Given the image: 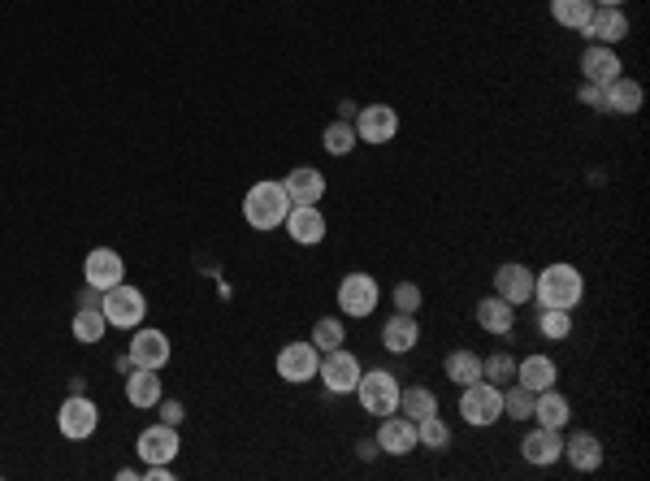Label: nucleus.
<instances>
[{
  "label": "nucleus",
  "instance_id": "obj_31",
  "mask_svg": "<svg viewBox=\"0 0 650 481\" xmlns=\"http://www.w3.org/2000/svg\"><path fill=\"white\" fill-rule=\"evenodd\" d=\"M590 13H594V0H551V18L559 26H568V31H581L590 22Z\"/></svg>",
  "mask_w": 650,
  "mask_h": 481
},
{
  "label": "nucleus",
  "instance_id": "obj_37",
  "mask_svg": "<svg viewBox=\"0 0 650 481\" xmlns=\"http://www.w3.org/2000/svg\"><path fill=\"white\" fill-rule=\"evenodd\" d=\"M343 321L338 317H321L317 325H312V347L317 351H334V347H343Z\"/></svg>",
  "mask_w": 650,
  "mask_h": 481
},
{
  "label": "nucleus",
  "instance_id": "obj_28",
  "mask_svg": "<svg viewBox=\"0 0 650 481\" xmlns=\"http://www.w3.org/2000/svg\"><path fill=\"white\" fill-rule=\"evenodd\" d=\"M442 369H447V382H455V386L481 382V356H477V351H468V347L451 351V356L442 360Z\"/></svg>",
  "mask_w": 650,
  "mask_h": 481
},
{
  "label": "nucleus",
  "instance_id": "obj_22",
  "mask_svg": "<svg viewBox=\"0 0 650 481\" xmlns=\"http://www.w3.org/2000/svg\"><path fill=\"white\" fill-rule=\"evenodd\" d=\"M516 382L529 386L533 395H538V390H551L559 382V364L551 356H542V351H533V356L516 360Z\"/></svg>",
  "mask_w": 650,
  "mask_h": 481
},
{
  "label": "nucleus",
  "instance_id": "obj_15",
  "mask_svg": "<svg viewBox=\"0 0 650 481\" xmlns=\"http://www.w3.org/2000/svg\"><path fill=\"white\" fill-rule=\"evenodd\" d=\"M83 278H87V286H96V291H109V286L126 278V260L117 256L113 247H96V252H87V260H83Z\"/></svg>",
  "mask_w": 650,
  "mask_h": 481
},
{
  "label": "nucleus",
  "instance_id": "obj_9",
  "mask_svg": "<svg viewBox=\"0 0 650 481\" xmlns=\"http://www.w3.org/2000/svg\"><path fill=\"white\" fill-rule=\"evenodd\" d=\"M351 126H356L360 143L382 148V143L399 135V113H395V104H364V109H356V122Z\"/></svg>",
  "mask_w": 650,
  "mask_h": 481
},
{
  "label": "nucleus",
  "instance_id": "obj_16",
  "mask_svg": "<svg viewBox=\"0 0 650 481\" xmlns=\"http://www.w3.org/2000/svg\"><path fill=\"white\" fill-rule=\"evenodd\" d=\"M377 451H386V455H412L416 451V421L412 416H382V429H377Z\"/></svg>",
  "mask_w": 650,
  "mask_h": 481
},
{
  "label": "nucleus",
  "instance_id": "obj_42",
  "mask_svg": "<svg viewBox=\"0 0 650 481\" xmlns=\"http://www.w3.org/2000/svg\"><path fill=\"white\" fill-rule=\"evenodd\" d=\"M104 291H96V286H83V295H78V308H100Z\"/></svg>",
  "mask_w": 650,
  "mask_h": 481
},
{
  "label": "nucleus",
  "instance_id": "obj_20",
  "mask_svg": "<svg viewBox=\"0 0 650 481\" xmlns=\"http://www.w3.org/2000/svg\"><path fill=\"white\" fill-rule=\"evenodd\" d=\"M416 343H421V321H416V312H395V317L382 325V347L395 351V356H408Z\"/></svg>",
  "mask_w": 650,
  "mask_h": 481
},
{
  "label": "nucleus",
  "instance_id": "obj_3",
  "mask_svg": "<svg viewBox=\"0 0 650 481\" xmlns=\"http://www.w3.org/2000/svg\"><path fill=\"white\" fill-rule=\"evenodd\" d=\"M100 312H104V321H109L113 330H139L143 317H148V299H143L139 286L117 282V286H109V291H104Z\"/></svg>",
  "mask_w": 650,
  "mask_h": 481
},
{
  "label": "nucleus",
  "instance_id": "obj_8",
  "mask_svg": "<svg viewBox=\"0 0 650 481\" xmlns=\"http://www.w3.org/2000/svg\"><path fill=\"white\" fill-rule=\"evenodd\" d=\"M377 299H382V286H377V278H369V273H347L343 282H338V308L347 312V317H369V312L377 308Z\"/></svg>",
  "mask_w": 650,
  "mask_h": 481
},
{
  "label": "nucleus",
  "instance_id": "obj_34",
  "mask_svg": "<svg viewBox=\"0 0 650 481\" xmlns=\"http://www.w3.org/2000/svg\"><path fill=\"white\" fill-rule=\"evenodd\" d=\"M503 416H512V421H533V390L520 386V382H507V390H503Z\"/></svg>",
  "mask_w": 650,
  "mask_h": 481
},
{
  "label": "nucleus",
  "instance_id": "obj_11",
  "mask_svg": "<svg viewBox=\"0 0 650 481\" xmlns=\"http://www.w3.org/2000/svg\"><path fill=\"white\" fill-rule=\"evenodd\" d=\"M169 356H174V347H169V338L161 330H135V338H130V351H126V360L135 364V369H156L161 373Z\"/></svg>",
  "mask_w": 650,
  "mask_h": 481
},
{
  "label": "nucleus",
  "instance_id": "obj_5",
  "mask_svg": "<svg viewBox=\"0 0 650 481\" xmlns=\"http://www.w3.org/2000/svg\"><path fill=\"white\" fill-rule=\"evenodd\" d=\"M464 395H460V416L468 425H477V429H486L494 421H503V386H494V382H473V386H460Z\"/></svg>",
  "mask_w": 650,
  "mask_h": 481
},
{
  "label": "nucleus",
  "instance_id": "obj_35",
  "mask_svg": "<svg viewBox=\"0 0 650 481\" xmlns=\"http://www.w3.org/2000/svg\"><path fill=\"white\" fill-rule=\"evenodd\" d=\"M481 377L494 386H503V382H516V360L507 356V351H494V356L481 360Z\"/></svg>",
  "mask_w": 650,
  "mask_h": 481
},
{
  "label": "nucleus",
  "instance_id": "obj_24",
  "mask_svg": "<svg viewBox=\"0 0 650 481\" xmlns=\"http://www.w3.org/2000/svg\"><path fill=\"white\" fill-rule=\"evenodd\" d=\"M477 325L486 334H499V338H507L516 330V308L507 304V299H499V295H490V299H481L477 304Z\"/></svg>",
  "mask_w": 650,
  "mask_h": 481
},
{
  "label": "nucleus",
  "instance_id": "obj_33",
  "mask_svg": "<svg viewBox=\"0 0 650 481\" xmlns=\"http://www.w3.org/2000/svg\"><path fill=\"white\" fill-rule=\"evenodd\" d=\"M451 442V429L447 421L434 412V416H425V421H416V447H425V451H442Z\"/></svg>",
  "mask_w": 650,
  "mask_h": 481
},
{
  "label": "nucleus",
  "instance_id": "obj_41",
  "mask_svg": "<svg viewBox=\"0 0 650 481\" xmlns=\"http://www.w3.org/2000/svg\"><path fill=\"white\" fill-rule=\"evenodd\" d=\"M139 477L143 481H174V464H148Z\"/></svg>",
  "mask_w": 650,
  "mask_h": 481
},
{
  "label": "nucleus",
  "instance_id": "obj_6",
  "mask_svg": "<svg viewBox=\"0 0 650 481\" xmlns=\"http://www.w3.org/2000/svg\"><path fill=\"white\" fill-rule=\"evenodd\" d=\"M360 360L351 356L347 347H334V351H321V364H317V377L325 382V390L330 395H351L360 382Z\"/></svg>",
  "mask_w": 650,
  "mask_h": 481
},
{
  "label": "nucleus",
  "instance_id": "obj_4",
  "mask_svg": "<svg viewBox=\"0 0 650 481\" xmlns=\"http://www.w3.org/2000/svg\"><path fill=\"white\" fill-rule=\"evenodd\" d=\"M399 377L390 373V369H373V373H360V382L351 395L360 399V408L369 412V416H390V412H399Z\"/></svg>",
  "mask_w": 650,
  "mask_h": 481
},
{
  "label": "nucleus",
  "instance_id": "obj_13",
  "mask_svg": "<svg viewBox=\"0 0 650 481\" xmlns=\"http://www.w3.org/2000/svg\"><path fill=\"white\" fill-rule=\"evenodd\" d=\"M317 364H321V351L312 343H286L278 351V377L291 386L312 382V377H317Z\"/></svg>",
  "mask_w": 650,
  "mask_h": 481
},
{
  "label": "nucleus",
  "instance_id": "obj_26",
  "mask_svg": "<svg viewBox=\"0 0 650 481\" xmlns=\"http://www.w3.org/2000/svg\"><path fill=\"white\" fill-rule=\"evenodd\" d=\"M126 403L130 408H156V403H161V373L156 369H130Z\"/></svg>",
  "mask_w": 650,
  "mask_h": 481
},
{
  "label": "nucleus",
  "instance_id": "obj_21",
  "mask_svg": "<svg viewBox=\"0 0 650 481\" xmlns=\"http://www.w3.org/2000/svg\"><path fill=\"white\" fill-rule=\"evenodd\" d=\"M559 460H568L577 473H594V468H603V442H598L590 429H581V434L564 438V455Z\"/></svg>",
  "mask_w": 650,
  "mask_h": 481
},
{
  "label": "nucleus",
  "instance_id": "obj_1",
  "mask_svg": "<svg viewBox=\"0 0 650 481\" xmlns=\"http://www.w3.org/2000/svg\"><path fill=\"white\" fill-rule=\"evenodd\" d=\"M533 299L538 308H564L572 312L585 299V278L577 265H546L542 273H533Z\"/></svg>",
  "mask_w": 650,
  "mask_h": 481
},
{
  "label": "nucleus",
  "instance_id": "obj_29",
  "mask_svg": "<svg viewBox=\"0 0 650 481\" xmlns=\"http://www.w3.org/2000/svg\"><path fill=\"white\" fill-rule=\"evenodd\" d=\"M399 412L412 416V421H425V416L438 412V395L429 386H408V390H399Z\"/></svg>",
  "mask_w": 650,
  "mask_h": 481
},
{
  "label": "nucleus",
  "instance_id": "obj_17",
  "mask_svg": "<svg viewBox=\"0 0 650 481\" xmlns=\"http://www.w3.org/2000/svg\"><path fill=\"white\" fill-rule=\"evenodd\" d=\"M286 234H291V243L299 247H317L325 239V217L317 204H291V213H286Z\"/></svg>",
  "mask_w": 650,
  "mask_h": 481
},
{
  "label": "nucleus",
  "instance_id": "obj_36",
  "mask_svg": "<svg viewBox=\"0 0 650 481\" xmlns=\"http://www.w3.org/2000/svg\"><path fill=\"white\" fill-rule=\"evenodd\" d=\"M538 330H542V338H568L572 334V312H564V308H542L538 312Z\"/></svg>",
  "mask_w": 650,
  "mask_h": 481
},
{
  "label": "nucleus",
  "instance_id": "obj_12",
  "mask_svg": "<svg viewBox=\"0 0 650 481\" xmlns=\"http://www.w3.org/2000/svg\"><path fill=\"white\" fill-rule=\"evenodd\" d=\"M581 35L590 39V44L616 48L620 39H629V13H624V9H607V5H594L590 22L581 26Z\"/></svg>",
  "mask_w": 650,
  "mask_h": 481
},
{
  "label": "nucleus",
  "instance_id": "obj_19",
  "mask_svg": "<svg viewBox=\"0 0 650 481\" xmlns=\"http://www.w3.org/2000/svg\"><path fill=\"white\" fill-rule=\"evenodd\" d=\"M581 74H585V83H594V87H607L611 78H620L624 74V65L616 57V48H607V44H590L581 52Z\"/></svg>",
  "mask_w": 650,
  "mask_h": 481
},
{
  "label": "nucleus",
  "instance_id": "obj_39",
  "mask_svg": "<svg viewBox=\"0 0 650 481\" xmlns=\"http://www.w3.org/2000/svg\"><path fill=\"white\" fill-rule=\"evenodd\" d=\"M577 100H581V104H590L594 113H607V91H603V87H594V83H585V87L577 91Z\"/></svg>",
  "mask_w": 650,
  "mask_h": 481
},
{
  "label": "nucleus",
  "instance_id": "obj_25",
  "mask_svg": "<svg viewBox=\"0 0 650 481\" xmlns=\"http://www.w3.org/2000/svg\"><path fill=\"white\" fill-rule=\"evenodd\" d=\"M533 421L546 425V429H564L572 421V403L559 395L555 386L551 390H538V395H533Z\"/></svg>",
  "mask_w": 650,
  "mask_h": 481
},
{
  "label": "nucleus",
  "instance_id": "obj_27",
  "mask_svg": "<svg viewBox=\"0 0 650 481\" xmlns=\"http://www.w3.org/2000/svg\"><path fill=\"white\" fill-rule=\"evenodd\" d=\"M607 91V113H624V117H633L637 109H642V100H646V91L637 78H611V83L603 87Z\"/></svg>",
  "mask_w": 650,
  "mask_h": 481
},
{
  "label": "nucleus",
  "instance_id": "obj_7",
  "mask_svg": "<svg viewBox=\"0 0 650 481\" xmlns=\"http://www.w3.org/2000/svg\"><path fill=\"white\" fill-rule=\"evenodd\" d=\"M100 425V408L87 395H65V403L57 408V429L70 442H87Z\"/></svg>",
  "mask_w": 650,
  "mask_h": 481
},
{
  "label": "nucleus",
  "instance_id": "obj_45",
  "mask_svg": "<svg viewBox=\"0 0 650 481\" xmlns=\"http://www.w3.org/2000/svg\"><path fill=\"white\" fill-rule=\"evenodd\" d=\"M594 5H607V9H620L624 0H594Z\"/></svg>",
  "mask_w": 650,
  "mask_h": 481
},
{
  "label": "nucleus",
  "instance_id": "obj_38",
  "mask_svg": "<svg viewBox=\"0 0 650 481\" xmlns=\"http://www.w3.org/2000/svg\"><path fill=\"white\" fill-rule=\"evenodd\" d=\"M390 299H395V312H421V304H425V295L416 282H395Z\"/></svg>",
  "mask_w": 650,
  "mask_h": 481
},
{
  "label": "nucleus",
  "instance_id": "obj_18",
  "mask_svg": "<svg viewBox=\"0 0 650 481\" xmlns=\"http://www.w3.org/2000/svg\"><path fill=\"white\" fill-rule=\"evenodd\" d=\"M520 455H525V460H529L533 468L555 464L559 455H564V434H559V429H546V425L529 429L525 442H520Z\"/></svg>",
  "mask_w": 650,
  "mask_h": 481
},
{
  "label": "nucleus",
  "instance_id": "obj_10",
  "mask_svg": "<svg viewBox=\"0 0 650 481\" xmlns=\"http://www.w3.org/2000/svg\"><path fill=\"white\" fill-rule=\"evenodd\" d=\"M135 451H139V460H143V464H174V455L182 451V442H178V425L156 421V425H148V429H139Z\"/></svg>",
  "mask_w": 650,
  "mask_h": 481
},
{
  "label": "nucleus",
  "instance_id": "obj_44",
  "mask_svg": "<svg viewBox=\"0 0 650 481\" xmlns=\"http://www.w3.org/2000/svg\"><path fill=\"white\" fill-rule=\"evenodd\" d=\"M338 117H343V122H356V104L343 100V104H338Z\"/></svg>",
  "mask_w": 650,
  "mask_h": 481
},
{
  "label": "nucleus",
  "instance_id": "obj_43",
  "mask_svg": "<svg viewBox=\"0 0 650 481\" xmlns=\"http://www.w3.org/2000/svg\"><path fill=\"white\" fill-rule=\"evenodd\" d=\"M373 455H377V438H364L360 442V460H373Z\"/></svg>",
  "mask_w": 650,
  "mask_h": 481
},
{
  "label": "nucleus",
  "instance_id": "obj_40",
  "mask_svg": "<svg viewBox=\"0 0 650 481\" xmlns=\"http://www.w3.org/2000/svg\"><path fill=\"white\" fill-rule=\"evenodd\" d=\"M156 408H161V421L165 425H182V403L178 399H161Z\"/></svg>",
  "mask_w": 650,
  "mask_h": 481
},
{
  "label": "nucleus",
  "instance_id": "obj_23",
  "mask_svg": "<svg viewBox=\"0 0 650 481\" xmlns=\"http://www.w3.org/2000/svg\"><path fill=\"white\" fill-rule=\"evenodd\" d=\"M282 187H286V195H291V204H321L325 174L321 169H312V165H299V169H291V174L282 178Z\"/></svg>",
  "mask_w": 650,
  "mask_h": 481
},
{
  "label": "nucleus",
  "instance_id": "obj_30",
  "mask_svg": "<svg viewBox=\"0 0 650 481\" xmlns=\"http://www.w3.org/2000/svg\"><path fill=\"white\" fill-rule=\"evenodd\" d=\"M104 330H109V321H104V312L100 308H78L74 312V321H70V334L78 338V343H100Z\"/></svg>",
  "mask_w": 650,
  "mask_h": 481
},
{
  "label": "nucleus",
  "instance_id": "obj_32",
  "mask_svg": "<svg viewBox=\"0 0 650 481\" xmlns=\"http://www.w3.org/2000/svg\"><path fill=\"white\" fill-rule=\"evenodd\" d=\"M356 143H360L356 126H351V122H343V117H338V122H330V126H325V135H321V148L330 152V156H347L351 148H356Z\"/></svg>",
  "mask_w": 650,
  "mask_h": 481
},
{
  "label": "nucleus",
  "instance_id": "obj_14",
  "mask_svg": "<svg viewBox=\"0 0 650 481\" xmlns=\"http://www.w3.org/2000/svg\"><path fill=\"white\" fill-rule=\"evenodd\" d=\"M494 295L507 299L512 308L529 304V299H533V269L520 265V260H507V265H499V269H494Z\"/></svg>",
  "mask_w": 650,
  "mask_h": 481
},
{
  "label": "nucleus",
  "instance_id": "obj_2",
  "mask_svg": "<svg viewBox=\"0 0 650 481\" xmlns=\"http://www.w3.org/2000/svg\"><path fill=\"white\" fill-rule=\"evenodd\" d=\"M286 213H291V195H286L282 182H273V178H260L247 187L243 195V217H247V226L252 230H278Z\"/></svg>",
  "mask_w": 650,
  "mask_h": 481
}]
</instances>
